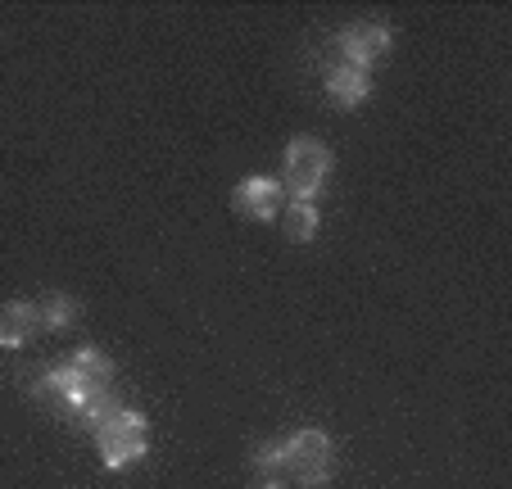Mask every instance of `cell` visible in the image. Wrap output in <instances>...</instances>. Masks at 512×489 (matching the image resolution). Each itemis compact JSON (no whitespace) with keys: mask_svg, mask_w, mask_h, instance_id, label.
I'll return each instance as SVG.
<instances>
[{"mask_svg":"<svg viewBox=\"0 0 512 489\" xmlns=\"http://www.w3.org/2000/svg\"><path fill=\"white\" fill-rule=\"evenodd\" d=\"M96 449H100V462H105L109 471L132 467V462H141L145 449H150V422H145L136 408H118V413L96 431Z\"/></svg>","mask_w":512,"mask_h":489,"instance_id":"cell-2","label":"cell"},{"mask_svg":"<svg viewBox=\"0 0 512 489\" xmlns=\"http://www.w3.org/2000/svg\"><path fill=\"white\" fill-rule=\"evenodd\" d=\"M254 467L263 471L268 480H290V467H286V440H272V444H259L254 449Z\"/></svg>","mask_w":512,"mask_h":489,"instance_id":"cell-13","label":"cell"},{"mask_svg":"<svg viewBox=\"0 0 512 489\" xmlns=\"http://www.w3.org/2000/svg\"><path fill=\"white\" fill-rule=\"evenodd\" d=\"M37 308H41V322H46L50 331H68V326L78 322V313H82L73 295H46Z\"/></svg>","mask_w":512,"mask_h":489,"instance_id":"cell-12","label":"cell"},{"mask_svg":"<svg viewBox=\"0 0 512 489\" xmlns=\"http://www.w3.org/2000/svg\"><path fill=\"white\" fill-rule=\"evenodd\" d=\"M96 390H109V385H91L73 363L50 367V372L37 381V394L50 403V408H55V413H64V417L78 413V408H82V403H87Z\"/></svg>","mask_w":512,"mask_h":489,"instance_id":"cell-4","label":"cell"},{"mask_svg":"<svg viewBox=\"0 0 512 489\" xmlns=\"http://www.w3.org/2000/svg\"><path fill=\"white\" fill-rule=\"evenodd\" d=\"M37 331H41V308L37 304H28V299L0 304V345L5 349H23Z\"/></svg>","mask_w":512,"mask_h":489,"instance_id":"cell-7","label":"cell"},{"mask_svg":"<svg viewBox=\"0 0 512 489\" xmlns=\"http://www.w3.org/2000/svg\"><path fill=\"white\" fill-rule=\"evenodd\" d=\"M68 363L78 367V372L87 376L91 385H114V358L100 354V349H91V345H87V349H78V354L68 358Z\"/></svg>","mask_w":512,"mask_h":489,"instance_id":"cell-11","label":"cell"},{"mask_svg":"<svg viewBox=\"0 0 512 489\" xmlns=\"http://www.w3.org/2000/svg\"><path fill=\"white\" fill-rule=\"evenodd\" d=\"M286 236L295 240V245H304V240H313L318 236V209L313 204H304V200H286Z\"/></svg>","mask_w":512,"mask_h":489,"instance_id":"cell-10","label":"cell"},{"mask_svg":"<svg viewBox=\"0 0 512 489\" xmlns=\"http://www.w3.org/2000/svg\"><path fill=\"white\" fill-rule=\"evenodd\" d=\"M327 173H331L327 141H318V136H295V141L286 145V182H281L286 200L313 204L322 191V182H327Z\"/></svg>","mask_w":512,"mask_h":489,"instance_id":"cell-1","label":"cell"},{"mask_svg":"<svg viewBox=\"0 0 512 489\" xmlns=\"http://www.w3.org/2000/svg\"><path fill=\"white\" fill-rule=\"evenodd\" d=\"M340 55H345L349 68H363L368 73L372 64L390 55V28L381 19H358L340 32Z\"/></svg>","mask_w":512,"mask_h":489,"instance_id":"cell-5","label":"cell"},{"mask_svg":"<svg viewBox=\"0 0 512 489\" xmlns=\"http://www.w3.org/2000/svg\"><path fill=\"white\" fill-rule=\"evenodd\" d=\"M232 204L241 218L250 222H272L281 209H286V191H281L277 177H245L232 191Z\"/></svg>","mask_w":512,"mask_h":489,"instance_id":"cell-6","label":"cell"},{"mask_svg":"<svg viewBox=\"0 0 512 489\" xmlns=\"http://www.w3.org/2000/svg\"><path fill=\"white\" fill-rule=\"evenodd\" d=\"M118 408H123V403H118L114 385H109V390H96V394H91V399H87V403H82L78 413H73V422H78V426H82V431H91V435H96V431H100V426H105V422H109V417H114V413H118Z\"/></svg>","mask_w":512,"mask_h":489,"instance_id":"cell-9","label":"cell"},{"mask_svg":"<svg viewBox=\"0 0 512 489\" xmlns=\"http://www.w3.org/2000/svg\"><path fill=\"white\" fill-rule=\"evenodd\" d=\"M263 489H295V480H268Z\"/></svg>","mask_w":512,"mask_h":489,"instance_id":"cell-14","label":"cell"},{"mask_svg":"<svg viewBox=\"0 0 512 489\" xmlns=\"http://www.w3.org/2000/svg\"><path fill=\"white\" fill-rule=\"evenodd\" d=\"M286 467H290V480L304 489H318L331 480L336 471V444H331L327 431H300L286 440Z\"/></svg>","mask_w":512,"mask_h":489,"instance_id":"cell-3","label":"cell"},{"mask_svg":"<svg viewBox=\"0 0 512 489\" xmlns=\"http://www.w3.org/2000/svg\"><path fill=\"white\" fill-rule=\"evenodd\" d=\"M327 96H331V105H340V109H358L372 96V77L363 73V68L340 64V68H331V77H327Z\"/></svg>","mask_w":512,"mask_h":489,"instance_id":"cell-8","label":"cell"}]
</instances>
